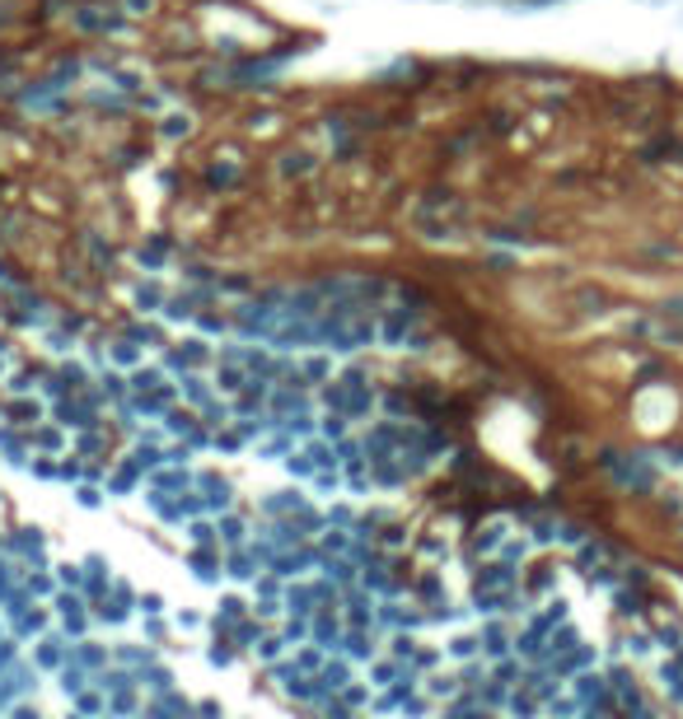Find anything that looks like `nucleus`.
Segmentation results:
<instances>
[{
    "instance_id": "1",
    "label": "nucleus",
    "mask_w": 683,
    "mask_h": 719,
    "mask_svg": "<svg viewBox=\"0 0 683 719\" xmlns=\"http://www.w3.org/2000/svg\"><path fill=\"white\" fill-rule=\"evenodd\" d=\"M52 603H56V616H62L66 635H85L89 612H85V598H81V593H75V589H56V593H52Z\"/></svg>"
},
{
    "instance_id": "2",
    "label": "nucleus",
    "mask_w": 683,
    "mask_h": 719,
    "mask_svg": "<svg viewBox=\"0 0 683 719\" xmlns=\"http://www.w3.org/2000/svg\"><path fill=\"white\" fill-rule=\"evenodd\" d=\"M131 603H136V593H131L127 584H117V579H113V593L104 589L99 598H94V616H99V622H122Z\"/></svg>"
},
{
    "instance_id": "3",
    "label": "nucleus",
    "mask_w": 683,
    "mask_h": 719,
    "mask_svg": "<svg viewBox=\"0 0 683 719\" xmlns=\"http://www.w3.org/2000/svg\"><path fill=\"white\" fill-rule=\"evenodd\" d=\"M271 575H277V579H296V575H305L309 566H314V551H277V556H271Z\"/></svg>"
},
{
    "instance_id": "4",
    "label": "nucleus",
    "mask_w": 683,
    "mask_h": 719,
    "mask_svg": "<svg viewBox=\"0 0 683 719\" xmlns=\"http://www.w3.org/2000/svg\"><path fill=\"white\" fill-rule=\"evenodd\" d=\"M33 664L62 673V664H71V645L62 641V635H43V641H38V650H33Z\"/></svg>"
},
{
    "instance_id": "5",
    "label": "nucleus",
    "mask_w": 683,
    "mask_h": 719,
    "mask_svg": "<svg viewBox=\"0 0 683 719\" xmlns=\"http://www.w3.org/2000/svg\"><path fill=\"white\" fill-rule=\"evenodd\" d=\"M198 486H202V514L230 509V482H221V476H198Z\"/></svg>"
},
{
    "instance_id": "6",
    "label": "nucleus",
    "mask_w": 683,
    "mask_h": 719,
    "mask_svg": "<svg viewBox=\"0 0 683 719\" xmlns=\"http://www.w3.org/2000/svg\"><path fill=\"white\" fill-rule=\"evenodd\" d=\"M346 658H365L370 664V654H375V631L370 626H351L346 635H342V645H338Z\"/></svg>"
},
{
    "instance_id": "7",
    "label": "nucleus",
    "mask_w": 683,
    "mask_h": 719,
    "mask_svg": "<svg viewBox=\"0 0 683 719\" xmlns=\"http://www.w3.org/2000/svg\"><path fill=\"white\" fill-rule=\"evenodd\" d=\"M192 482H198V476H192L188 468H173V472H154V476H150L154 491H188Z\"/></svg>"
},
{
    "instance_id": "8",
    "label": "nucleus",
    "mask_w": 683,
    "mask_h": 719,
    "mask_svg": "<svg viewBox=\"0 0 683 719\" xmlns=\"http://www.w3.org/2000/svg\"><path fill=\"white\" fill-rule=\"evenodd\" d=\"M258 566H267V561H263V556L253 551V547L230 556V575H234V579H253V575H258Z\"/></svg>"
},
{
    "instance_id": "9",
    "label": "nucleus",
    "mask_w": 683,
    "mask_h": 719,
    "mask_svg": "<svg viewBox=\"0 0 683 719\" xmlns=\"http://www.w3.org/2000/svg\"><path fill=\"white\" fill-rule=\"evenodd\" d=\"M221 566H225V561H221V551H216V547H198V551H192V570H198L202 579H216Z\"/></svg>"
},
{
    "instance_id": "10",
    "label": "nucleus",
    "mask_w": 683,
    "mask_h": 719,
    "mask_svg": "<svg viewBox=\"0 0 683 719\" xmlns=\"http://www.w3.org/2000/svg\"><path fill=\"white\" fill-rule=\"evenodd\" d=\"M211 351H206V342H183V346H173V365H179V369H192V365H202V360H206Z\"/></svg>"
},
{
    "instance_id": "11",
    "label": "nucleus",
    "mask_w": 683,
    "mask_h": 719,
    "mask_svg": "<svg viewBox=\"0 0 683 719\" xmlns=\"http://www.w3.org/2000/svg\"><path fill=\"white\" fill-rule=\"evenodd\" d=\"M216 528H221V543H225V547H248V537H244V533H248V528H244V518L225 514Z\"/></svg>"
},
{
    "instance_id": "12",
    "label": "nucleus",
    "mask_w": 683,
    "mask_h": 719,
    "mask_svg": "<svg viewBox=\"0 0 683 719\" xmlns=\"http://www.w3.org/2000/svg\"><path fill=\"white\" fill-rule=\"evenodd\" d=\"M47 566H38L33 575H24V589L33 593V598H52L56 593V584H62V579H52V575H43Z\"/></svg>"
},
{
    "instance_id": "13",
    "label": "nucleus",
    "mask_w": 683,
    "mask_h": 719,
    "mask_svg": "<svg viewBox=\"0 0 683 719\" xmlns=\"http://www.w3.org/2000/svg\"><path fill=\"white\" fill-rule=\"evenodd\" d=\"M323 570H328V579H333V584H356V566L342 561V556H333V551H328Z\"/></svg>"
},
{
    "instance_id": "14",
    "label": "nucleus",
    "mask_w": 683,
    "mask_h": 719,
    "mask_svg": "<svg viewBox=\"0 0 683 719\" xmlns=\"http://www.w3.org/2000/svg\"><path fill=\"white\" fill-rule=\"evenodd\" d=\"M14 547L24 551L33 566H47V551H43V537H38V533H19V537H14Z\"/></svg>"
},
{
    "instance_id": "15",
    "label": "nucleus",
    "mask_w": 683,
    "mask_h": 719,
    "mask_svg": "<svg viewBox=\"0 0 683 719\" xmlns=\"http://www.w3.org/2000/svg\"><path fill=\"white\" fill-rule=\"evenodd\" d=\"M482 641H487V654H492V658H501L505 650H511V635H505V626H501V622L487 626V631H482Z\"/></svg>"
},
{
    "instance_id": "16",
    "label": "nucleus",
    "mask_w": 683,
    "mask_h": 719,
    "mask_svg": "<svg viewBox=\"0 0 683 719\" xmlns=\"http://www.w3.org/2000/svg\"><path fill=\"white\" fill-rule=\"evenodd\" d=\"M239 622H244V603H239V598H225V603H221V616H216V626L230 631V626H239Z\"/></svg>"
},
{
    "instance_id": "17",
    "label": "nucleus",
    "mask_w": 683,
    "mask_h": 719,
    "mask_svg": "<svg viewBox=\"0 0 683 719\" xmlns=\"http://www.w3.org/2000/svg\"><path fill=\"white\" fill-rule=\"evenodd\" d=\"M71 658H75V664H85V668H104V658H108V654H104V650H94L89 641H81V645L71 650Z\"/></svg>"
},
{
    "instance_id": "18",
    "label": "nucleus",
    "mask_w": 683,
    "mask_h": 719,
    "mask_svg": "<svg viewBox=\"0 0 683 719\" xmlns=\"http://www.w3.org/2000/svg\"><path fill=\"white\" fill-rule=\"evenodd\" d=\"M248 378H244V369L239 365H225V369H216V388H225V393H234V388H244Z\"/></svg>"
},
{
    "instance_id": "19",
    "label": "nucleus",
    "mask_w": 683,
    "mask_h": 719,
    "mask_svg": "<svg viewBox=\"0 0 683 719\" xmlns=\"http://www.w3.org/2000/svg\"><path fill=\"white\" fill-rule=\"evenodd\" d=\"M10 416L19 426H38V416H43V407L38 403H10Z\"/></svg>"
},
{
    "instance_id": "20",
    "label": "nucleus",
    "mask_w": 683,
    "mask_h": 719,
    "mask_svg": "<svg viewBox=\"0 0 683 719\" xmlns=\"http://www.w3.org/2000/svg\"><path fill=\"white\" fill-rule=\"evenodd\" d=\"M319 430H323V439H346V416L342 411H328Z\"/></svg>"
},
{
    "instance_id": "21",
    "label": "nucleus",
    "mask_w": 683,
    "mask_h": 719,
    "mask_svg": "<svg viewBox=\"0 0 683 719\" xmlns=\"http://www.w3.org/2000/svg\"><path fill=\"white\" fill-rule=\"evenodd\" d=\"M296 668H300V673H319V668H323V658H319V645H305V650L296 654Z\"/></svg>"
},
{
    "instance_id": "22",
    "label": "nucleus",
    "mask_w": 683,
    "mask_h": 719,
    "mask_svg": "<svg viewBox=\"0 0 683 719\" xmlns=\"http://www.w3.org/2000/svg\"><path fill=\"white\" fill-rule=\"evenodd\" d=\"M183 393H188V403H198V407L211 403V388L202 384V378H183Z\"/></svg>"
},
{
    "instance_id": "23",
    "label": "nucleus",
    "mask_w": 683,
    "mask_h": 719,
    "mask_svg": "<svg viewBox=\"0 0 683 719\" xmlns=\"http://www.w3.org/2000/svg\"><path fill=\"white\" fill-rule=\"evenodd\" d=\"M56 579H62V589H85V570L81 566H56Z\"/></svg>"
},
{
    "instance_id": "24",
    "label": "nucleus",
    "mask_w": 683,
    "mask_h": 719,
    "mask_svg": "<svg viewBox=\"0 0 683 719\" xmlns=\"http://www.w3.org/2000/svg\"><path fill=\"white\" fill-rule=\"evenodd\" d=\"M10 593H14V566H6V561H0V603H6Z\"/></svg>"
},
{
    "instance_id": "25",
    "label": "nucleus",
    "mask_w": 683,
    "mask_h": 719,
    "mask_svg": "<svg viewBox=\"0 0 683 719\" xmlns=\"http://www.w3.org/2000/svg\"><path fill=\"white\" fill-rule=\"evenodd\" d=\"M14 654H19V645H14V641H0V673L14 668Z\"/></svg>"
},
{
    "instance_id": "26",
    "label": "nucleus",
    "mask_w": 683,
    "mask_h": 719,
    "mask_svg": "<svg viewBox=\"0 0 683 719\" xmlns=\"http://www.w3.org/2000/svg\"><path fill=\"white\" fill-rule=\"evenodd\" d=\"M346 533H323V551H346Z\"/></svg>"
},
{
    "instance_id": "27",
    "label": "nucleus",
    "mask_w": 683,
    "mask_h": 719,
    "mask_svg": "<svg viewBox=\"0 0 683 719\" xmlns=\"http://www.w3.org/2000/svg\"><path fill=\"white\" fill-rule=\"evenodd\" d=\"M136 608H141V612H160L164 598H160V593H141V598H136Z\"/></svg>"
},
{
    "instance_id": "28",
    "label": "nucleus",
    "mask_w": 683,
    "mask_h": 719,
    "mask_svg": "<svg viewBox=\"0 0 683 719\" xmlns=\"http://www.w3.org/2000/svg\"><path fill=\"white\" fill-rule=\"evenodd\" d=\"M104 393H108V397H127V384H122L117 374H108V378H104Z\"/></svg>"
},
{
    "instance_id": "29",
    "label": "nucleus",
    "mask_w": 683,
    "mask_h": 719,
    "mask_svg": "<svg viewBox=\"0 0 683 719\" xmlns=\"http://www.w3.org/2000/svg\"><path fill=\"white\" fill-rule=\"evenodd\" d=\"M81 710H108L104 696H81Z\"/></svg>"
},
{
    "instance_id": "30",
    "label": "nucleus",
    "mask_w": 683,
    "mask_h": 719,
    "mask_svg": "<svg viewBox=\"0 0 683 719\" xmlns=\"http://www.w3.org/2000/svg\"><path fill=\"white\" fill-rule=\"evenodd\" d=\"M38 444H47V449H56L62 439H56V430H38Z\"/></svg>"
}]
</instances>
